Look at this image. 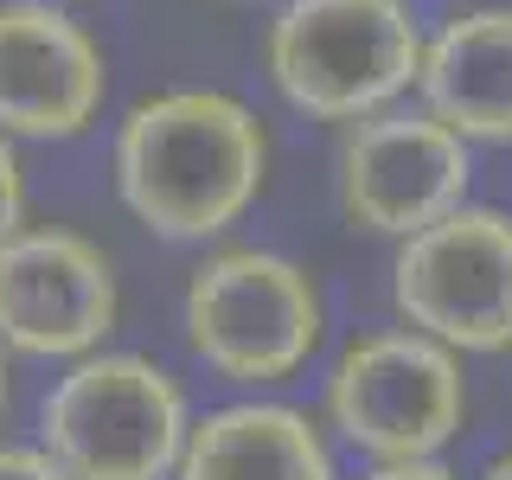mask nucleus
<instances>
[{
    "label": "nucleus",
    "mask_w": 512,
    "mask_h": 480,
    "mask_svg": "<svg viewBox=\"0 0 512 480\" xmlns=\"http://www.w3.org/2000/svg\"><path fill=\"white\" fill-rule=\"evenodd\" d=\"M116 199L167 244H224L269 186V122L237 90L180 84L122 109Z\"/></svg>",
    "instance_id": "obj_1"
},
{
    "label": "nucleus",
    "mask_w": 512,
    "mask_h": 480,
    "mask_svg": "<svg viewBox=\"0 0 512 480\" xmlns=\"http://www.w3.org/2000/svg\"><path fill=\"white\" fill-rule=\"evenodd\" d=\"M186 352L237 391H276L327 340L314 269L269 244H212L180 288Z\"/></svg>",
    "instance_id": "obj_2"
},
{
    "label": "nucleus",
    "mask_w": 512,
    "mask_h": 480,
    "mask_svg": "<svg viewBox=\"0 0 512 480\" xmlns=\"http://www.w3.org/2000/svg\"><path fill=\"white\" fill-rule=\"evenodd\" d=\"M423 20L410 0H282L263 26V77L308 122H365L416 96Z\"/></svg>",
    "instance_id": "obj_3"
},
{
    "label": "nucleus",
    "mask_w": 512,
    "mask_h": 480,
    "mask_svg": "<svg viewBox=\"0 0 512 480\" xmlns=\"http://www.w3.org/2000/svg\"><path fill=\"white\" fill-rule=\"evenodd\" d=\"M186 384L148 352H84L39 397V448L71 480H173L192 429Z\"/></svg>",
    "instance_id": "obj_4"
},
{
    "label": "nucleus",
    "mask_w": 512,
    "mask_h": 480,
    "mask_svg": "<svg viewBox=\"0 0 512 480\" xmlns=\"http://www.w3.org/2000/svg\"><path fill=\"white\" fill-rule=\"evenodd\" d=\"M327 436L365 461H423L468 429L461 352L416 327H365L333 352L320 378Z\"/></svg>",
    "instance_id": "obj_5"
},
{
    "label": "nucleus",
    "mask_w": 512,
    "mask_h": 480,
    "mask_svg": "<svg viewBox=\"0 0 512 480\" xmlns=\"http://www.w3.org/2000/svg\"><path fill=\"white\" fill-rule=\"evenodd\" d=\"M391 308L461 359L512 352V212L455 205L391 250Z\"/></svg>",
    "instance_id": "obj_6"
},
{
    "label": "nucleus",
    "mask_w": 512,
    "mask_h": 480,
    "mask_svg": "<svg viewBox=\"0 0 512 480\" xmlns=\"http://www.w3.org/2000/svg\"><path fill=\"white\" fill-rule=\"evenodd\" d=\"M122 320L116 256L77 224H20L0 237V346L7 359L71 365L103 352Z\"/></svg>",
    "instance_id": "obj_7"
},
{
    "label": "nucleus",
    "mask_w": 512,
    "mask_h": 480,
    "mask_svg": "<svg viewBox=\"0 0 512 480\" xmlns=\"http://www.w3.org/2000/svg\"><path fill=\"white\" fill-rule=\"evenodd\" d=\"M468 186H474V148L423 103H391L378 116L352 122L340 160H333L340 218L365 237H391V244L468 205Z\"/></svg>",
    "instance_id": "obj_8"
},
{
    "label": "nucleus",
    "mask_w": 512,
    "mask_h": 480,
    "mask_svg": "<svg viewBox=\"0 0 512 480\" xmlns=\"http://www.w3.org/2000/svg\"><path fill=\"white\" fill-rule=\"evenodd\" d=\"M109 103L103 39L58 0H0V135L77 141Z\"/></svg>",
    "instance_id": "obj_9"
},
{
    "label": "nucleus",
    "mask_w": 512,
    "mask_h": 480,
    "mask_svg": "<svg viewBox=\"0 0 512 480\" xmlns=\"http://www.w3.org/2000/svg\"><path fill=\"white\" fill-rule=\"evenodd\" d=\"M173 480H340V461L320 416L250 391L192 416Z\"/></svg>",
    "instance_id": "obj_10"
},
{
    "label": "nucleus",
    "mask_w": 512,
    "mask_h": 480,
    "mask_svg": "<svg viewBox=\"0 0 512 480\" xmlns=\"http://www.w3.org/2000/svg\"><path fill=\"white\" fill-rule=\"evenodd\" d=\"M416 103L448 122L468 148H512V7L487 0L423 39Z\"/></svg>",
    "instance_id": "obj_11"
},
{
    "label": "nucleus",
    "mask_w": 512,
    "mask_h": 480,
    "mask_svg": "<svg viewBox=\"0 0 512 480\" xmlns=\"http://www.w3.org/2000/svg\"><path fill=\"white\" fill-rule=\"evenodd\" d=\"M26 160H20V141L0 135V237H13L26 224Z\"/></svg>",
    "instance_id": "obj_12"
},
{
    "label": "nucleus",
    "mask_w": 512,
    "mask_h": 480,
    "mask_svg": "<svg viewBox=\"0 0 512 480\" xmlns=\"http://www.w3.org/2000/svg\"><path fill=\"white\" fill-rule=\"evenodd\" d=\"M0 480H71L39 442H0Z\"/></svg>",
    "instance_id": "obj_13"
},
{
    "label": "nucleus",
    "mask_w": 512,
    "mask_h": 480,
    "mask_svg": "<svg viewBox=\"0 0 512 480\" xmlns=\"http://www.w3.org/2000/svg\"><path fill=\"white\" fill-rule=\"evenodd\" d=\"M359 480H461L442 455H423V461H372Z\"/></svg>",
    "instance_id": "obj_14"
},
{
    "label": "nucleus",
    "mask_w": 512,
    "mask_h": 480,
    "mask_svg": "<svg viewBox=\"0 0 512 480\" xmlns=\"http://www.w3.org/2000/svg\"><path fill=\"white\" fill-rule=\"evenodd\" d=\"M13 404V359H7V346H0V416H7Z\"/></svg>",
    "instance_id": "obj_15"
},
{
    "label": "nucleus",
    "mask_w": 512,
    "mask_h": 480,
    "mask_svg": "<svg viewBox=\"0 0 512 480\" xmlns=\"http://www.w3.org/2000/svg\"><path fill=\"white\" fill-rule=\"evenodd\" d=\"M474 480H512V448H506V455H493V461H487V468H480Z\"/></svg>",
    "instance_id": "obj_16"
},
{
    "label": "nucleus",
    "mask_w": 512,
    "mask_h": 480,
    "mask_svg": "<svg viewBox=\"0 0 512 480\" xmlns=\"http://www.w3.org/2000/svg\"><path fill=\"white\" fill-rule=\"evenodd\" d=\"M58 7H71V0H58Z\"/></svg>",
    "instance_id": "obj_17"
}]
</instances>
